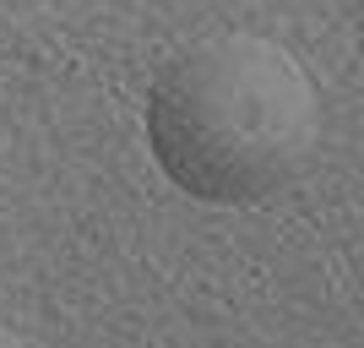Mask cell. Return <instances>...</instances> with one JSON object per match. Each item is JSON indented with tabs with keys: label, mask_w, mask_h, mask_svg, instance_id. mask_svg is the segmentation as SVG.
Wrapping results in <instances>:
<instances>
[{
	"label": "cell",
	"mask_w": 364,
	"mask_h": 348,
	"mask_svg": "<svg viewBox=\"0 0 364 348\" xmlns=\"http://www.w3.org/2000/svg\"><path fill=\"white\" fill-rule=\"evenodd\" d=\"M152 158L185 196L250 207L316 158L321 98L299 55L261 33H218L180 49L147 93Z\"/></svg>",
	"instance_id": "6da1fadb"
},
{
	"label": "cell",
	"mask_w": 364,
	"mask_h": 348,
	"mask_svg": "<svg viewBox=\"0 0 364 348\" xmlns=\"http://www.w3.org/2000/svg\"><path fill=\"white\" fill-rule=\"evenodd\" d=\"M0 348H28V337L16 332V327H6V321H0Z\"/></svg>",
	"instance_id": "7a4b0ae2"
}]
</instances>
